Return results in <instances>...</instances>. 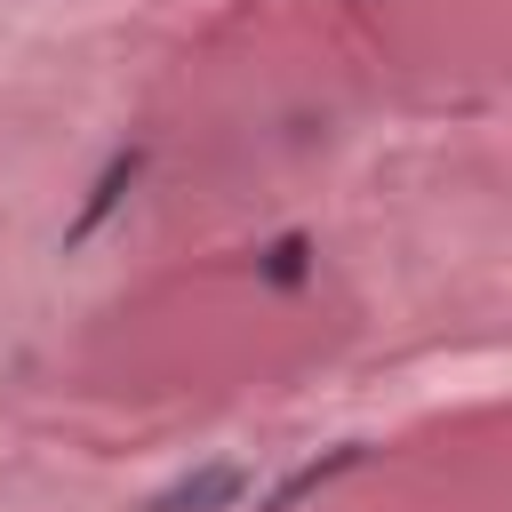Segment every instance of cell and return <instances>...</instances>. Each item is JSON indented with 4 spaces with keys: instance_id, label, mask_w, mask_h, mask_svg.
I'll use <instances>...</instances> for the list:
<instances>
[{
    "instance_id": "1",
    "label": "cell",
    "mask_w": 512,
    "mask_h": 512,
    "mask_svg": "<svg viewBox=\"0 0 512 512\" xmlns=\"http://www.w3.org/2000/svg\"><path fill=\"white\" fill-rule=\"evenodd\" d=\"M136 176H144V144H120V152H112V160L96 168V184H88L80 216L64 224V240H72V248H80V240H96V232H104V224L120 216V200L136 192Z\"/></svg>"
},
{
    "instance_id": "4",
    "label": "cell",
    "mask_w": 512,
    "mask_h": 512,
    "mask_svg": "<svg viewBox=\"0 0 512 512\" xmlns=\"http://www.w3.org/2000/svg\"><path fill=\"white\" fill-rule=\"evenodd\" d=\"M256 280H272V288H304V280H312V240H304V232H280V240L256 256Z\"/></svg>"
},
{
    "instance_id": "3",
    "label": "cell",
    "mask_w": 512,
    "mask_h": 512,
    "mask_svg": "<svg viewBox=\"0 0 512 512\" xmlns=\"http://www.w3.org/2000/svg\"><path fill=\"white\" fill-rule=\"evenodd\" d=\"M352 464H360V440H344V448H328V456L296 464V472H288V480L272 488V512H296V504H304L312 488H328V480H336V472H352Z\"/></svg>"
},
{
    "instance_id": "2",
    "label": "cell",
    "mask_w": 512,
    "mask_h": 512,
    "mask_svg": "<svg viewBox=\"0 0 512 512\" xmlns=\"http://www.w3.org/2000/svg\"><path fill=\"white\" fill-rule=\"evenodd\" d=\"M240 496H248V472H240V464H200V472L168 480L144 512H232Z\"/></svg>"
}]
</instances>
